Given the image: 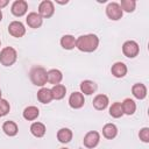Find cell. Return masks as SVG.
Here are the masks:
<instances>
[{
	"label": "cell",
	"mask_w": 149,
	"mask_h": 149,
	"mask_svg": "<svg viewBox=\"0 0 149 149\" xmlns=\"http://www.w3.org/2000/svg\"><path fill=\"white\" fill-rule=\"evenodd\" d=\"M8 33L14 37H22L26 34V28L22 22L20 21H13L8 26Z\"/></svg>",
	"instance_id": "cell-8"
},
{
	"label": "cell",
	"mask_w": 149,
	"mask_h": 149,
	"mask_svg": "<svg viewBox=\"0 0 149 149\" xmlns=\"http://www.w3.org/2000/svg\"><path fill=\"white\" fill-rule=\"evenodd\" d=\"M122 52L128 58H134L140 52V47L135 41H126L122 45Z\"/></svg>",
	"instance_id": "cell-5"
},
{
	"label": "cell",
	"mask_w": 149,
	"mask_h": 149,
	"mask_svg": "<svg viewBox=\"0 0 149 149\" xmlns=\"http://www.w3.org/2000/svg\"><path fill=\"white\" fill-rule=\"evenodd\" d=\"M45 126L42 122H34L30 126V132L35 137H42L45 134Z\"/></svg>",
	"instance_id": "cell-24"
},
{
	"label": "cell",
	"mask_w": 149,
	"mask_h": 149,
	"mask_svg": "<svg viewBox=\"0 0 149 149\" xmlns=\"http://www.w3.org/2000/svg\"><path fill=\"white\" fill-rule=\"evenodd\" d=\"M84 102H85V99H84V94L81 92H73V93H71V95L69 98V105L72 108H74V109L81 108L84 106Z\"/></svg>",
	"instance_id": "cell-10"
},
{
	"label": "cell",
	"mask_w": 149,
	"mask_h": 149,
	"mask_svg": "<svg viewBox=\"0 0 149 149\" xmlns=\"http://www.w3.org/2000/svg\"><path fill=\"white\" fill-rule=\"evenodd\" d=\"M57 139L61 143H69L72 140V132L69 128H61L57 132Z\"/></svg>",
	"instance_id": "cell-21"
},
{
	"label": "cell",
	"mask_w": 149,
	"mask_h": 149,
	"mask_svg": "<svg viewBox=\"0 0 149 149\" xmlns=\"http://www.w3.org/2000/svg\"><path fill=\"white\" fill-rule=\"evenodd\" d=\"M8 5V0H0V9Z\"/></svg>",
	"instance_id": "cell-30"
},
{
	"label": "cell",
	"mask_w": 149,
	"mask_h": 149,
	"mask_svg": "<svg viewBox=\"0 0 149 149\" xmlns=\"http://www.w3.org/2000/svg\"><path fill=\"white\" fill-rule=\"evenodd\" d=\"M61 149H68V148H61Z\"/></svg>",
	"instance_id": "cell-33"
},
{
	"label": "cell",
	"mask_w": 149,
	"mask_h": 149,
	"mask_svg": "<svg viewBox=\"0 0 149 149\" xmlns=\"http://www.w3.org/2000/svg\"><path fill=\"white\" fill-rule=\"evenodd\" d=\"M122 12H127V13H130V12H134L135 7H136V1L135 0H122L121 3H119Z\"/></svg>",
	"instance_id": "cell-27"
},
{
	"label": "cell",
	"mask_w": 149,
	"mask_h": 149,
	"mask_svg": "<svg viewBox=\"0 0 149 149\" xmlns=\"http://www.w3.org/2000/svg\"><path fill=\"white\" fill-rule=\"evenodd\" d=\"M37 99L42 104H49L54 98H52V93L50 88L47 87H42L38 92H37Z\"/></svg>",
	"instance_id": "cell-17"
},
{
	"label": "cell",
	"mask_w": 149,
	"mask_h": 149,
	"mask_svg": "<svg viewBox=\"0 0 149 149\" xmlns=\"http://www.w3.org/2000/svg\"><path fill=\"white\" fill-rule=\"evenodd\" d=\"M99 141H100V135H99V133L95 132V130H91V132H88V133L84 136L83 143H84V146H85L86 148L92 149V148H94V147L98 146Z\"/></svg>",
	"instance_id": "cell-7"
},
{
	"label": "cell",
	"mask_w": 149,
	"mask_h": 149,
	"mask_svg": "<svg viewBox=\"0 0 149 149\" xmlns=\"http://www.w3.org/2000/svg\"><path fill=\"white\" fill-rule=\"evenodd\" d=\"M108 97L106 94H98L94 97L92 104H93V107L98 111H104L107 106H108Z\"/></svg>",
	"instance_id": "cell-12"
},
{
	"label": "cell",
	"mask_w": 149,
	"mask_h": 149,
	"mask_svg": "<svg viewBox=\"0 0 149 149\" xmlns=\"http://www.w3.org/2000/svg\"><path fill=\"white\" fill-rule=\"evenodd\" d=\"M0 99H1V90H0Z\"/></svg>",
	"instance_id": "cell-32"
},
{
	"label": "cell",
	"mask_w": 149,
	"mask_h": 149,
	"mask_svg": "<svg viewBox=\"0 0 149 149\" xmlns=\"http://www.w3.org/2000/svg\"><path fill=\"white\" fill-rule=\"evenodd\" d=\"M97 90V84L92 80H83L80 83V91L83 94L86 95H91L92 93H94Z\"/></svg>",
	"instance_id": "cell-16"
},
{
	"label": "cell",
	"mask_w": 149,
	"mask_h": 149,
	"mask_svg": "<svg viewBox=\"0 0 149 149\" xmlns=\"http://www.w3.org/2000/svg\"><path fill=\"white\" fill-rule=\"evenodd\" d=\"M17 52L12 47H6L0 51V63L3 66H10L16 62Z\"/></svg>",
	"instance_id": "cell-3"
},
{
	"label": "cell",
	"mask_w": 149,
	"mask_h": 149,
	"mask_svg": "<svg viewBox=\"0 0 149 149\" xmlns=\"http://www.w3.org/2000/svg\"><path fill=\"white\" fill-rule=\"evenodd\" d=\"M51 93H52V98L56 99V100H61L65 97V93H66V87L62 84H57V85H54L52 88H51Z\"/></svg>",
	"instance_id": "cell-23"
},
{
	"label": "cell",
	"mask_w": 149,
	"mask_h": 149,
	"mask_svg": "<svg viewBox=\"0 0 149 149\" xmlns=\"http://www.w3.org/2000/svg\"><path fill=\"white\" fill-rule=\"evenodd\" d=\"M139 136H140V140H142L143 142L148 143L149 142V128L148 127H144L140 130L139 133Z\"/></svg>",
	"instance_id": "cell-29"
},
{
	"label": "cell",
	"mask_w": 149,
	"mask_h": 149,
	"mask_svg": "<svg viewBox=\"0 0 149 149\" xmlns=\"http://www.w3.org/2000/svg\"><path fill=\"white\" fill-rule=\"evenodd\" d=\"M26 21H27V24H28L30 28L36 29V28H40V27L42 26L43 19L41 17V15H40L38 13H36V12H31V13H29V14L27 15Z\"/></svg>",
	"instance_id": "cell-11"
},
{
	"label": "cell",
	"mask_w": 149,
	"mask_h": 149,
	"mask_svg": "<svg viewBox=\"0 0 149 149\" xmlns=\"http://www.w3.org/2000/svg\"><path fill=\"white\" fill-rule=\"evenodd\" d=\"M0 116H1V115H0Z\"/></svg>",
	"instance_id": "cell-35"
},
{
	"label": "cell",
	"mask_w": 149,
	"mask_h": 149,
	"mask_svg": "<svg viewBox=\"0 0 149 149\" xmlns=\"http://www.w3.org/2000/svg\"><path fill=\"white\" fill-rule=\"evenodd\" d=\"M38 115H40V111L35 106H28L23 111V118L28 121H33V120L37 119Z\"/></svg>",
	"instance_id": "cell-22"
},
{
	"label": "cell",
	"mask_w": 149,
	"mask_h": 149,
	"mask_svg": "<svg viewBox=\"0 0 149 149\" xmlns=\"http://www.w3.org/2000/svg\"><path fill=\"white\" fill-rule=\"evenodd\" d=\"M10 109V106H9V102L5 99H0V115L3 116L6 115Z\"/></svg>",
	"instance_id": "cell-28"
},
{
	"label": "cell",
	"mask_w": 149,
	"mask_h": 149,
	"mask_svg": "<svg viewBox=\"0 0 149 149\" xmlns=\"http://www.w3.org/2000/svg\"><path fill=\"white\" fill-rule=\"evenodd\" d=\"M111 72H112V74H113L114 77H116V78H122V77H125L126 73H127V66H126V64L122 63V62H116V63H114V64L112 65Z\"/></svg>",
	"instance_id": "cell-13"
},
{
	"label": "cell",
	"mask_w": 149,
	"mask_h": 149,
	"mask_svg": "<svg viewBox=\"0 0 149 149\" xmlns=\"http://www.w3.org/2000/svg\"><path fill=\"white\" fill-rule=\"evenodd\" d=\"M99 45V38L94 34L81 35L76 40V48L84 52H92Z\"/></svg>",
	"instance_id": "cell-1"
},
{
	"label": "cell",
	"mask_w": 149,
	"mask_h": 149,
	"mask_svg": "<svg viewBox=\"0 0 149 149\" xmlns=\"http://www.w3.org/2000/svg\"><path fill=\"white\" fill-rule=\"evenodd\" d=\"M10 10H12L13 15H15L17 17L23 16L28 10V3L24 0H16V1L13 2Z\"/></svg>",
	"instance_id": "cell-9"
},
{
	"label": "cell",
	"mask_w": 149,
	"mask_h": 149,
	"mask_svg": "<svg viewBox=\"0 0 149 149\" xmlns=\"http://www.w3.org/2000/svg\"><path fill=\"white\" fill-rule=\"evenodd\" d=\"M122 105V111H123V114H127V115H132L135 113L136 111V104L133 99L130 98H127L123 100V102H121Z\"/></svg>",
	"instance_id": "cell-18"
},
{
	"label": "cell",
	"mask_w": 149,
	"mask_h": 149,
	"mask_svg": "<svg viewBox=\"0 0 149 149\" xmlns=\"http://www.w3.org/2000/svg\"><path fill=\"white\" fill-rule=\"evenodd\" d=\"M116 134H118V128H116V126L114 123H106L104 126V128H102V135L106 139L112 140V139H114L116 136Z\"/></svg>",
	"instance_id": "cell-20"
},
{
	"label": "cell",
	"mask_w": 149,
	"mask_h": 149,
	"mask_svg": "<svg viewBox=\"0 0 149 149\" xmlns=\"http://www.w3.org/2000/svg\"><path fill=\"white\" fill-rule=\"evenodd\" d=\"M61 45L66 49V50H71L76 47V38L72 35H64L61 38Z\"/></svg>",
	"instance_id": "cell-25"
},
{
	"label": "cell",
	"mask_w": 149,
	"mask_h": 149,
	"mask_svg": "<svg viewBox=\"0 0 149 149\" xmlns=\"http://www.w3.org/2000/svg\"><path fill=\"white\" fill-rule=\"evenodd\" d=\"M0 45H1V41H0Z\"/></svg>",
	"instance_id": "cell-34"
},
{
	"label": "cell",
	"mask_w": 149,
	"mask_h": 149,
	"mask_svg": "<svg viewBox=\"0 0 149 149\" xmlns=\"http://www.w3.org/2000/svg\"><path fill=\"white\" fill-rule=\"evenodd\" d=\"M55 13V7L54 3L50 0H43L40 5H38V14L41 15V17H45L49 19L54 15Z\"/></svg>",
	"instance_id": "cell-6"
},
{
	"label": "cell",
	"mask_w": 149,
	"mask_h": 149,
	"mask_svg": "<svg viewBox=\"0 0 149 149\" xmlns=\"http://www.w3.org/2000/svg\"><path fill=\"white\" fill-rule=\"evenodd\" d=\"M122 9L120 7V5L118 2H109L106 7V15L108 16V19L113 20V21H118L122 17Z\"/></svg>",
	"instance_id": "cell-4"
},
{
	"label": "cell",
	"mask_w": 149,
	"mask_h": 149,
	"mask_svg": "<svg viewBox=\"0 0 149 149\" xmlns=\"http://www.w3.org/2000/svg\"><path fill=\"white\" fill-rule=\"evenodd\" d=\"M2 20V12H1V9H0V21Z\"/></svg>",
	"instance_id": "cell-31"
},
{
	"label": "cell",
	"mask_w": 149,
	"mask_h": 149,
	"mask_svg": "<svg viewBox=\"0 0 149 149\" xmlns=\"http://www.w3.org/2000/svg\"><path fill=\"white\" fill-rule=\"evenodd\" d=\"M2 130L8 136H15L17 134V132H19V128H17V125L14 121H9L8 120L2 125Z\"/></svg>",
	"instance_id": "cell-19"
},
{
	"label": "cell",
	"mask_w": 149,
	"mask_h": 149,
	"mask_svg": "<svg viewBox=\"0 0 149 149\" xmlns=\"http://www.w3.org/2000/svg\"><path fill=\"white\" fill-rule=\"evenodd\" d=\"M132 93H133V95H134L136 99L142 100V99H144L146 95H147V87H146L144 84L136 83V84H134L133 87H132Z\"/></svg>",
	"instance_id": "cell-15"
},
{
	"label": "cell",
	"mask_w": 149,
	"mask_h": 149,
	"mask_svg": "<svg viewBox=\"0 0 149 149\" xmlns=\"http://www.w3.org/2000/svg\"><path fill=\"white\" fill-rule=\"evenodd\" d=\"M47 79H48V81H49L50 84L57 85V84H59V83L62 81L63 74H62V72H61L59 70H57V69H51V70H49V71L47 72Z\"/></svg>",
	"instance_id": "cell-14"
},
{
	"label": "cell",
	"mask_w": 149,
	"mask_h": 149,
	"mask_svg": "<svg viewBox=\"0 0 149 149\" xmlns=\"http://www.w3.org/2000/svg\"><path fill=\"white\" fill-rule=\"evenodd\" d=\"M30 80L36 86H44L48 81L47 79V71L42 66H35L30 70Z\"/></svg>",
	"instance_id": "cell-2"
},
{
	"label": "cell",
	"mask_w": 149,
	"mask_h": 149,
	"mask_svg": "<svg viewBox=\"0 0 149 149\" xmlns=\"http://www.w3.org/2000/svg\"><path fill=\"white\" fill-rule=\"evenodd\" d=\"M109 115L118 119V118H121L123 115V111H122V105L121 102L116 101V102H113L112 106L109 107Z\"/></svg>",
	"instance_id": "cell-26"
}]
</instances>
